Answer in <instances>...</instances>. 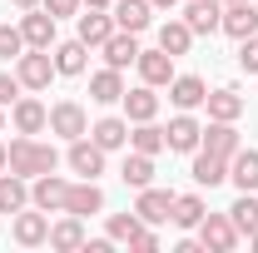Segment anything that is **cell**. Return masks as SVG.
<instances>
[{"label": "cell", "mask_w": 258, "mask_h": 253, "mask_svg": "<svg viewBox=\"0 0 258 253\" xmlns=\"http://www.w3.org/2000/svg\"><path fill=\"white\" fill-rule=\"evenodd\" d=\"M55 164H60V154H55L50 144H35L30 134H20V139L5 144V169L20 174V179H40V174H50Z\"/></svg>", "instance_id": "cell-1"}, {"label": "cell", "mask_w": 258, "mask_h": 253, "mask_svg": "<svg viewBox=\"0 0 258 253\" xmlns=\"http://www.w3.org/2000/svg\"><path fill=\"white\" fill-rule=\"evenodd\" d=\"M199 243H204V253H233V243H238L233 219H228V214H204V223H199Z\"/></svg>", "instance_id": "cell-2"}, {"label": "cell", "mask_w": 258, "mask_h": 253, "mask_svg": "<svg viewBox=\"0 0 258 253\" xmlns=\"http://www.w3.org/2000/svg\"><path fill=\"white\" fill-rule=\"evenodd\" d=\"M50 75H55V55H50V50H30V55L15 60V80H20L25 90H45Z\"/></svg>", "instance_id": "cell-3"}, {"label": "cell", "mask_w": 258, "mask_h": 253, "mask_svg": "<svg viewBox=\"0 0 258 253\" xmlns=\"http://www.w3.org/2000/svg\"><path fill=\"white\" fill-rule=\"evenodd\" d=\"M50 134H60V139H80V134H90V114H85V104L60 99V104L50 109Z\"/></svg>", "instance_id": "cell-4"}, {"label": "cell", "mask_w": 258, "mask_h": 253, "mask_svg": "<svg viewBox=\"0 0 258 253\" xmlns=\"http://www.w3.org/2000/svg\"><path fill=\"white\" fill-rule=\"evenodd\" d=\"M64 199H70V184H64L55 169L40 174V179L30 184V204H35V209H45V214H64Z\"/></svg>", "instance_id": "cell-5"}, {"label": "cell", "mask_w": 258, "mask_h": 253, "mask_svg": "<svg viewBox=\"0 0 258 253\" xmlns=\"http://www.w3.org/2000/svg\"><path fill=\"white\" fill-rule=\"evenodd\" d=\"M164 139H169V149H179V154H194V149L204 144V124L194 119L189 109H179V114L169 119V129H164Z\"/></svg>", "instance_id": "cell-6"}, {"label": "cell", "mask_w": 258, "mask_h": 253, "mask_svg": "<svg viewBox=\"0 0 258 253\" xmlns=\"http://www.w3.org/2000/svg\"><path fill=\"white\" fill-rule=\"evenodd\" d=\"M70 169H75V174H80V179H95V174H104V149H99L95 139H85V134H80V139H70Z\"/></svg>", "instance_id": "cell-7"}, {"label": "cell", "mask_w": 258, "mask_h": 253, "mask_svg": "<svg viewBox=\"0 0 258 253\" xmlns=\"http://www.w3.org/2000/svg\"><path fill=\"white\" fill-rule=\"evenodd\" d=\"M219 30L233 35V40H248V35H258V5H253V0L224 5V20H219Z\"/></svg>", "instance_id": "cell-8"}, {"label": "cell", "mask_w": 258, "mask_h": 253, "mask_svg": "<svg viewBox=\"0 0 258 253\" xmlns=\"http://www.w3.org/2000/svg\"><path fill=\"white\" fill-rule=\"evenodd\" d=\"M224 20V0H184V25L194 35H214Z\"/></svg>", "instance_id": "cell-9"}, {"label": "cell", "mask_w": 258, "mask_h": 253, "mask_svg": "<svg viewBox=\"0 0 258 253\" xmlns=\"http://www.w3.org/2000/svg\"><path fill=\"white\" fill-rule=\"evenodd\" d=\"M20 35H25V50H50L55 45V15L50 10H25Z\"/></svg>", "instance_id": "cell-10"}, {"label": "cell", "mask_w": 258, "mask_h": 253, "mask_svg": "<svg viewBox=\"0 0 258 253\" xmlns=\"http://www.w3.org/2000/svg\"><path fill=\"white\" fill-rule=\"evenodd\" d=\"M134 214H139L144 223H169V214H174V194L144 184V189H139V204H134Z\"/></svg>", "instance_id": "cell-11"}, {"label": "cell", "mask_w": 258, "mask_h": 253, "mask_svg": "<svg viewBox=\"0 0 258 253\" xmlns=\"http://www.w3.org/2000/svg\"><path fill=\"white\" fill-rule=\"evenodd\" d=\"M104 209V189H99L95 179H80V184H70V199H64V214H80V219H90Z\"/></svg>", "instance_id": "cell-12"}, {"label": "cell", "mask_w": 258, "mask_h": 253, "mask_svg": "<svg viewBox=\"0 0 258 253\" xmlns=\"http://www.w3.org/2000/svg\"><path fill=\"white\" fill-rule=\"evenodd\" d=\"M90 99L95 104H119L124 99V70H114V65H104L90 75Z\"/></svg>", "instance_id": "cell-13"}, {"label": "cell", "mask_w": 258, "mask_h": 253, "mask_svg": "<svg viewBox=\"0 0 258 253\" xmlns=\"http://www.w3.org/2000/svg\"><path fill=\"white\" fill-rule=\"evenodd\" d=\"M15 243L20 248H35V243H50V214L45 209H35V214H15Z\"/></svg>", "instance_id": "cell-14"}, {"label": "cell", "mask_w": 258, "mask_h": 253, "mask_svg": "<svg viewBox=\"0 0 258 253\" xmlns=\"http://www.w3.org/2000/svg\"><path fill=\"white\" fill-rule=\"evenodd\" d=\"M134 65H139V80L154 85V90L174 80V55H169V50H139V60H134Z\"/></svg>", "instance_id": "cell-15"}, {"label": "cell", "mask_w": 258, "mask_h": 253, "mask_svg": "<svg viewBox=\"0 0 258 253\" xmlns=\"http://www.w3.org/2000/svg\"><path fill=\"white\" fill-rule=\"evenodd\" d=\"M109 15H114V25H119V30L139 35V30H149L154 5H149V0H114V5H109Z\"/></svg>", "instance_id": "cell-16"}, {"label": "cell", "mask_w": 258, "mask_h": 253, "mask_svg": "<svg viewBox=\"0 0 258 253\" xmlns=\"http://www.w3.org/2000/svg\"><path fill=\"white\" fill-rule=\"evenodd\" d=\"M228 179V159L214 154V149H194V184H204V189H214V184H224Z\"/></svg>", "instance_id": "cell-17"}, {"label": "cell", "mask_w": 258, "mask_h": 253, "mask_svg": "<svg viewBox=\"0 0 258 253\" xmlns=\"http://www.w3.org/2000/svg\"><path fill=\"white\" fill-rule=\"evenodd\" d=\"M124 119L129 124H144V119H154L159 114V95H154V85H139V90H124Z\"/></svg>", "instance_id": "cell-18"}, {"label": "cell", "mask_w": 258, "mask_h": 253, "mask_svg": "<svg viewBox=\"0 0 258 253\" xmlns=\"http://www.w3.org/2000/svg\"><path fill=\"white\" fill-rule=\"evenodd\" d=\"M204 149H214V154H224V159L238 154V149H243V139H238L233 119H209V129H204Z\"/></svg>", "instance_id": "cell-19"}, {"label": "cell", "mask_w": 258, "mask_h": 253, "mask_svg": "<svg viewBox=\"0 0 258 253\" xmlns=\"http://www.w3.org/2000/svg\"><path fill=\"white\" fill-rule=\"evenodd\" d=\"M169 99H174V109H199L209 99V85L199 75H174L169 80Z\"/></svg>", "instance_id": "cell-20"}, {"label": "cell", "mask_w": 258, "mask_h": 253, "mask_svg": "<svg viewBox=\"0 0 258 253\" xmlns=\"http://www.w3.org/2000/svg\"><path fill=\"white\" fill-rule=\"evenodd\" d=\"M50 248L80 253V248H85V219H80V214H64L60 223H50Z\"/></svg>", "instance_id": "cell-21"}, {"label": "cell", "mask_w": 258, "mask_h": 253, "mask_svg": "<svg viewBox=\"0 0 258 253\" xmlns=\"http://www.w3.org/2000/svg\"><path fill=\"white\" fill-rule=\"evenodd\" d=\"M10 119H15V134H40V129L50 124V109L40 99H15L10 104Z\"/></svg>", "instance_id": "cell-22"}, {"label": "cell", "mask_w": 258, "mask_h": 253, "mask_svg": "<svg viewBox=\"0 0 258 253\" xmlns=\"http://www.w3.org/2000/svg\"><path fill=\"white\" fill-rule=\"evenodd\" d=\"M114 30H119V25H114V15H109V10H85V15H80V40H85L90 50H99Z\"/></svg>", "instance_id": "cell-23"}, {"label": "cell", "mask_w": 258, "mask_h": 253, "mask_svg": "<svg viewBox=\"0 0 258 253\" xmlns=\"http://www.w3.org/2000/svg\"><path fill=\"white\" fill-rule=\"evenodd\" d=\"M90 139H95L104 154H109V149H124V144H129V119H119V114H104L99 124H90Z\"/></svg>", "instance_id": "cell-24"}, {"label": "cell", "mask_w": 258, "mask_h": 253, "mask_svg": "<svg viewBox=\"0 0 258 253\" xmlns=\"http://www.w3.org/2000/svg\"><path fill=\"white\" fill-rule=\"evenodd\" d=\"M99 50H104V65H114V70H124V65L139 60V40H134L129 30H114L104 45H99Z\"/></svg>", "instance_id": "cell-25"}, {"label": "cell", "mask_w": 258, "mask_h": 253, "mask_svg": "<svg viewBox=\"0 0 258 253\" xmlns=\"http://www.w3.org/2000/svg\"><path fill=\"white\" fill-rule=\"evenodd\" d=\"M228 179L238 184V194H253L258 189V149H238L228 159Z\"/></svg>", "instance_id": "cell-26"}, {"label": "cell", "mask_w": 258, "mask_h": 253, "mask_svg": "<svg viewBox=\"0 0 258 253\" xmlns=\"http://www.w3.org/2000/svg\"><path fill=\"white\" fill-rule=\"evenodd\" d=\"M25 204H30V184L5 169V174H0V214H20Z\"/></svg>", "instance_id": "cell-27"}, {"label": "cell", "mask_w": 258, "mask_h": 253, "mask_svg": "<svg viewBox=\"0 0 258 253\" xmlns=\"http://www.w3.org/2000/svg\"><path fill=\"white\" fill-rule=\"evenodd\" d=\"M204 214H209V209H204L199 194H174V214H169V223H174V228H199Z\"/></svg>", "instance_id": "cell-28"}, {"label": "cell", "mask_w": 258, "mask_h": 253, "mask_svg": "<svg viewBox=\"0 0 258 253\" xmlns=\"http://www.w3.org/2000/svg\"><path fill=\"white\" fill-rule=\"evenodd\" d=\"M129 149H139V154H164L169 139H164V129L154 124V119H144V124L129 129Z\"/></svg>", "instance_id": "cell-29"}, {"label": "cell", "mask_w": 258, "mask_h": 253, "mask_svg": "<svg viewBox=\"0 0 258 253\" xmlns=\"http://www.w3.org/2000/svg\"><path fill=\"white\" fill-rule=\"evenodd\" d=\"M85 40L75 35V40H64V45H55V75H85Z\"/></svg>", "instance_id": "cell-30"}, {"label": "cell", "mask_w": 258, "mask_h": 253, "mask_svg": "<svg viewBox=\"0 0 258 253\" xmlns=\"http://www.w3.org/2000/svg\"><path fill=\"white\" fill-rule=\"evenodd\" d=\"M189 45H194V30L184 25V20H164V25H159V50H169L174 60L189 55Z\"/></svg>", "instance_id": "cell-31"}, {"label": "cell", "mask_w": 258, "mask_h": 253, "mask_svg": "<svg viewBox=\"0 0 258 253\" xmlns=\"http://www.w3.org/2000/svg\"><path fill=\"white\" fill-rule=\"evenodd\" d=\"M119 174H124L129 189H144V184H154V154H139V149H134V154L124 159V169H119Z\"/></svg>", "instance_id": "cell-32"}, {"label": "cell", "mask_w": 258, "mask_h": 253, "mask_svg": "<svg viewBox=\"0 0 258 253\" xmlns=\"http://www.w3.org/2000/svg\"><path fill=\"white\" fill-rule=\"evenodd\" d=\"M204 104H209V119H238L243 114V95L238 90H214Z\"/></svg>", "instance_id": "cell-33"}, {"label": "cell", "mask_w": 258, "mask_h": 253, "mask_svg": "<svg viewBox=\"0 0 258 253\" xmlns=\"http://www.w3.org/2000/svg\"><path fill=\"white\" fill-rule=\"evenodd\" d=\"M228 219H233L238 233H253V228H258V199H253V194H238L233 209H228Z\"/></svg>", "instance_id": "cell-34"}, {"label": "cell", "mask_w": 258, "mask_h": 253, "mask_svg": "<svg viewBox=\"0 0 258 253\" xmlns=\"http://www.w3.org/2000/svg\"><path fill=\"white\" fill-rule=\"evenodd\" d=\"M139 214H109V223H104V228H109V238H114V243H129V238H134V233H139Z\"/></svg>", "instance_id": "cell-35"}, {"label": "cell", "mask_w": 258, "mask_h": 253, "mask_svg": "<svg viewBox=\"0 0 258 253\" xmlns=\"http://www.w3.org/2000/svg\"><path fill=\"white\" fill-rule=\"evenodd\" d=\"M25 55V35L15 25H0V60H20Z\"/></svg>", "instance_id": "cell-36"}, {"label": "cell", "mask_w": 258, "mask_h": 253, "mask_svg": "<svg viewBox=\"0 0 258 253\" xmlns=\"http://www.w3.org/2000/svg\"><path fill=\"white\" fill-rule=\"evenodd\" d=\"M238 65H243L248 75H258V35H248V40H238Z\"/></svg>", "instance_id": "cell-37"}, {"label": "cell", "mask_w": 258, "mask_h": 253, "mask_svg": "<svg viewBox=\"0 0 258 253\" xmlns=\"http://www.w3.org/2000/svg\"><path fill=\"white\" fill-rule=\"evenodd\" d=\"M129 248H134V253H154V248H159V233H154V228H144V223H139V233H134V238H129Z\"/></svg>", "instance_id": "cell-38"}, {"label": "cell", "mask_w": 258, "mask_h": 253, "mask_svg": "<svg viewBox=\"0 0 258 253\" xmlns=\"http://www.w3.org/2000/svg\"><path fill=\"white\" fill-rule=\"evenodd\" d=\"M15 95H20V80H15V75H0V109H10Z\"/></svg>", "instance_id": "cell-39"}, {"label": "cell", "mask_w": 258, "mask_h": 253, "mask_svg": "<svg viewBox=\"0 0 258 253\" xmlns=\"http://www.w3.org/2000/svg\"><path fill=\"white\" fill-rule=\"evenodd\" d=\"M40 5H45L55 20H60V15H80V0H40Z\"/></svg>", "instance_id": "cell-40"}, {"label": "cell", "mask_w": 258, "mask_h": 253, "mask_svg": "<svg viewBox=\"0 0 258 253\" xmlns=\"http://www.w3.org/2000/svg\"><path fill=\"white\" fill-rule=\"evenodd\" d=\"M80 5H90V10H109L114 0H80Z\"/></svg>", "instance_id": "cell-41"}, {"label": "cell", "mask_w": 258, "mask_h": 253, "mask_svg": "<svg viewBox=\"0 0 258 253\" xmlns=\"http://www.w3.org/2000/svg\"><path fill=\"white\" fill-rule=\"evenodd\" d=\"M149 5H154V10H174L179 0H149Z\"/></svg>", "instance_id": "cell-42"}, {"label": "cell", "mask_w": 258, "mask_h": 253, "mask_svg": "<svg viewBox=\"0 0 258 253\" xmlns=\"http://www.w3.org/2000/svg\"><path fill=\"white\" fill-rule=\"evenodd\" d=\"M15 5H20V10H35V5H40V0H15Z\"/></svg>", "instance_id": "cell-43"}, {"label": "cell", "mask_w": 258, "mask_h": 253, "mask_svg": "<svg viewBox=\"0 0 258 253\" xmlns=\"http://www.w3.org/2000/svg\"><path fill=\"white\" fill-rule=\"evenodd\" d=\"M0 174H5V144H0Z\"/></svg>", "instance_id": "cell-44"}, {"label": "cell", "mask_w": 258, "mask_h": 253, "mask_svg": "<svg viewBox=\"0 0 258 253\" xmlns=\"http://www.w3.org/2000/svg\"><path fill=\"white\" fill-rule=\"evenodd\" d=\"M248 243H253V248H258V228H253V233H248Z\"/></svg>", "instance_id": "cell-45"}, {"label": "cell", "mask_w": 258, "mask_h": 253, "mask_svg": "<svg viewBox=\"0 0 258 253\" xmlns=\"http://www.w3.org/2000/svg\"><path fill=\"white\" fill-rule=\"evenodd\" d=\"M0 129H5V109H0Z\"/></svg>", "instance_id": "cell-46"}, {"label": "cell", "mask_w": 258, "mask_h": 253, "mask_svg": "<svg viewBox=\"0 0 258 253\" xmlns=\"http://www.w3.org/2000/svg\"><path fill=\"white\" fill-rule=\"evenodd\" d=\"M224 5H238V0H224Z\"/></svg>", "instance_id": "cell-47"}, {"label": "cell", "mask_w": 258, "mask_h": 253, "mask_svg": "<svg viewBox=\"0 0 258 253\" xmlns=\"http://www.w3.org/2000/svg\"><path fill=\"white\" fill-rule=\"evenodd\" d=\"M253 5H258V0H253Z\"/></svg>", "instance_id": "cell-48"}]
</instances>
